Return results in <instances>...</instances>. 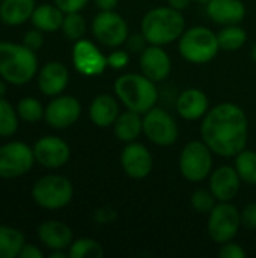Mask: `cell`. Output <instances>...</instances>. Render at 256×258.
Here are the masks:
<instances>
[{
    "label": "cell",
    "mask_w": 256,
    "mask_h": 258,
    "mask_svg": "<svg viewBox=\"0 0 256 258\" xmlns=\"http://www.w3.org/2000/svg\"><path fill=\"white\" fill-rule=\"evenodd\" d=\"M24 243L26 242L21 231L12 227L0 225V258L18 257Z\"/></svg>",
    "instance_id": "obj_26"
},
{
    "label": "cell",
    "mask_w": 256,
    "mask_h": 258,
    "mask_svg": "<svg viewBox=\"0 0 256 258\" xmlns=\"http://www.w3.org/2000/svg\"><path fill=\"white\" fill-rule=\"evenodd\" d=\"M130 63V51L128 50H115L107 56V67L112 70H124Z\"/></svg>",
    "instance_id": "obj_34"
},
{
    "label": "cell",
    "mask_w": 256,
    "mask_h": 258,
    "mask_svg": "<svg viewBox=\"0 0 256 258\" xmlns=\"http://www.w3.org/2000/svg\"><path fill=\"white\" fill-rule=\"evenodd\" d=\"M121 166L127 177L133 180L146 178L154 166L151 151L140 142H128L121 153Z\"/></svg>",
    "instance_id": "obj_12"
},
{
    "label": "cell",
    "mask_w": 256,
    "mask_h": 258,
    "mask_svg": "<svg viewBox=\"0 0 256 258\" xmlns=\"http://www.w3.org/2000/svg\"><path fill=\"white\" fill-rule=\"evenodd\" d=\"M219 255L222 258H244L247 255V252L244 251V248L241 245L231 240V242H226V243L220 245Z\"/></svg>",
    "instance_id": "obj_35"
},
{
    "label": "cell",
    "mask_w": 256,
    "mask_h": 258,
    "mask_svg": "<svg viewBox=\"0 0 256 258\" xmlns=\"http://www.w3.org/2000/svg\"><path fill=\"white\" fill-rule=\"evenodd\" d=\"M195 2H198V3H204V5H205V3H207V2H210V0H195Z\"/></svg>",
    "instance_id": "obj_46"
},
{
    "label": "cell",
    "mask_w": 256,
    "mask_h": 258,
    "mask_svg": "<svg viewBox=\"0 0 256 258\" xmlns=\"http://www.w3.org/2000/svg\"><path fill=\"white\" fill-rule=\"evenodd\" d=\"M69 258H101L104 255V249L101 243L92 239H78L71 243Z\"/></svg>",
    "instance_id": "obj_29"
},
{
    "label": "cell",
    "mask_w": 256,
    "mask_h": 258,
    "mask_svg": "<svg viewBox=\"0 0 256 258\" xmlns=\"http://www.w3.org/2000/svg\"><path fill=\"white\" fill-rule=\"evenodd\" d=\"M190 2L192 0H167L169 6H172V8L178 9V11H184L190 5Z\"/></svg>",
    "instance_id": "obj_43"
},
{
    "label": "cell",
    "mask_w": 256,
    "mask_h": 258,
    "mask_svg": "<svg viewBox=\"0 0 256 258\" xmlns=\"http://www.w3.org/2000/svg\"><path fill=\"white\" fill-rule=\"evenodd\" d=\"M210 20L220 26L240 24L246 17V6L241 0H210L205 3Z\"/></svg>",
    "instance_id": "obj_19"
},
{
    "label": "cell",
    "mask_w": 256,
    "mask_h": 258,
    "mask_svg": "<svg viewBox=\"0 0 256 258\" xmlns=\"http://www.w3.org/2000/svg\"><path fill=\"white\" fill-rule=\"evenodd\" d=\"M65 12L60 11L56 5H41L35 8L30 20L36 29L41 32H56L62 29Z\"/></svg>",
    "instance_id": "obj_25"
},
{
    "label": "cell",
    "mask_w": 256,
    "mask_h": 258,
    "mask_svg": "<svg viewBox=\"0 0 256 258\" xmlns=\"http://www.w3.org/2000/svg\"><path fill=\"white\" fill-rule=\"evenodd\" d=\"M72 62L75 70L83 76H100L107 68V56L88 39H78L72 48Z\"/></svg>",
    "instance_id": "obj_13"
},
{
    "label": "cell",
    "mask_w": 256,
    "mask_h": 258,
    "mask_svg": "<svg viewBox=\"0 0 256 258\" xmlns=\"http://www.w3.org/2000/svg\"><path fill=\"white\" fill-rule=\"evenodd\" d=\"M74 195V187L66 177L45 175L39 178L32 189L35 203L47 210H59L66 207Z\"/></svg>",
    "instance_id": "obj_6"
},
{
    "label": "cell",
    "mask_w": 256,
    "mask_h": 258,
    "mask_svg": "<svg viewBox=\"0 0 256 258\" xmlns=\"http://www.w3.org/2000/svg\"><path fill=\"white\" fill-rule=\"evenodd\" d=\"M6 94V86L0 82V97H3Z\"/></svg>",
    "instance_id": "obj_44"
},
{
    "label": "cell",
    "mask_w": 256,
    "mask_h": 258,
    "mask_svg": "<svg viewBox=\"0 0 256 258\" xmlns=\"http://www.w3.org/2000/svg\"><path fill=\"white\" fill-rule=\"evenodd\" d=\"M39 240L50 248L54 249H66L72 243V231L71 228L60 221H45L38 227Z\"/></svg>",
    "instance_id": "obj_22"
},
{
    "label": "cell",
    "mask_w": 256,
    "mask_h": 258,
    "mask_svg": "<svg viewBox=\"0 0 256 258\" xmlns=\"http://www.w3.org/2000/svg\"><path fill=\"white\" fill-rule=\"evenodd\" d=\"M217 39H219L220 50L235 51L246 44L247 33L243 27H240V24H229L220 29V32L217 33Z\"/></svg>",
    "instance_id": "obj_27"
},
{
    "label": "cell",
    "mask_w": 256,
    "mask_h": 258,
    "mask_svg": "<svg viewBox=\"0 0 256 258\" xmlns=\"http://www.w3.org/2000/svg\"><path fill=\"white\" fill-rule=\"evenodd\" d=\"M178 50L183 59L190 63H208L217 56L220 50L217 33L205 26H193L186 29L178 39Z\"/></svg>",
    "instance_id": "obj_5"
},
{
    "label": "cell",
    "mask_w": 256,
    "mask_h": 258,
    "mask_svg": "<svg viewBox=\"0 0 256 258\" xmlns=\"http://www.w3.org/2000/svg\"><path fill=\"white\" fill-rule=\"evenodd\" d=\"M213 151L201 141L189 142L180 154V172L192 183H201L207 180L213 169Z\"/></svg>",
    "instance_id": "obj_7"
},
{
    "label": "cell",
    "mask_w": 256,
    "mask_h": 258,
    "mask_svg": "<svg viewBox=\"0 0 256 258\" xmlns=\"http://www.w3.org/2000/svg\"><path fill=\"white\" fill-rule=\"evenodd\" d=\"M18 128V113L14 107L0 97V136H11Z\"/></svg>",
    "instance_id": "obj_31"
},
{
    "label": "cell",
    "mask_w": 256,
    "mask_h": 258,
    "mask_svg": "<svg viewBox=\"0 0 256 258\" xmlns=\"http://www.w3.org/2000/svg\"><path fill=\"white\" fill-rule=\"evenodd\" d=\"M143 118V135L158 147H169L178 141L180 128L175 118L163 107L154 106Z\"/></svg>",
    "instance_id": "obj_9"
},
{
    "label": "cell",
    "mask_w": 256,
    "mask_h": 258,
    "mask_svg": "<svg viewBox=\"0 0 256 258\" xmlns=\"http://www.w3.org/2000/svg\"><path fill=\"white\" fill-rule=\"evenodd\" d=\"M125 45H127V50L130 53H137L140 54L148 45L149 42L146 41L145 35L140 32V33H134V35H128L127 41H125Z\"/></svg>",
    "instance_id": "obj_36"
},
{
    "label": "cell",
    "mask_w": 256,
    "mask_h": 258,
    "mask_svg": "<svg viewBox=\"0 0 256 258\" xmlns=\"http://www.w3.org/2000/svg\"><path fill=\"white\" fill-rule=\"evenodd\" d=\"M35 160L48 169H57L69 160L71 150L68 144L57 136H44L33 147Z\"/></svg>",
    "instance_id": "obj_14"
},
{
    "label": "cell",
    "mask_w": 256,
    "mask_h": 258,
    "mask_svg": "<svg viewBox=\"0 0 256 258\" xmlns=\"http://www.w3.org/2000/svg\"><path fill=\"white\" fill-rule=\"evenodd\" d=\"M249 121L234 103H220L202 118L201 139L220 157H235L247 145Z\"/></svg>",
    "instance_id": "obj_1"
},
{
    "label": "cell",
    "mask_w": 256,
    "mask_h": 258,
    "mask_svg": "<svg viewBox=\"0 0 256 258\" xmlns=\"http://www.w3.org/2000/svg\"><path fill=\"white\" fill-rule=\"evenodd\" d=\"M33 150L24 142H9L0 147V177L15 178L27 174L35 163Z\"/></svg>",
    "instance_id": "obj_11"
},
{
    "label": "cell",
    "mask_w": 256,
    "mask_h": 258,
    "mask_svg": "<svg viewBox=\"0 0 256 258\" xmlns=\"http://www.w3.org/2000/svg\"><path fill=\"white\" fill-rule=\"evenodd\" d=\"M80 101L72 95H60L48 103L44 112V118L53 128L71 127L80 118Z\"/></svg>",
    "instance_id": "obj_15"
},
{
    "label": "cell",
    "mask_w": 256,
    "mask_h": 258,
    "mask_svg": "<svg viewBox=\"0 0 256 258\" xmlns=\"http://www.w3.org/2000/svg\"><path fill=\"white\" fill-rule=\"evenodd\" d=\"M20 258H42V252L38 249V246L35 245H26L21 248L20 254H18Z\"/></svg>",
    "instance_id": "obj_41"
},
{
    "label": "cell",
    "mask_w": 256,
    "mask_h": 258,
    "mask_svg": "<svg viewBox=\"0 0 256 258\" xmlns=\"http://www.w3.org/2000/svg\"><path fill=\"white\" fill-rule=\"evenodd\" d=\"M113 133L121 142H134L140 133H143V118L140 113L133 110H124L118 115L113 122Z\"/></svg>",
    "instance_id": "obj_23"
},
{
    "label": "cell",
    "mask_w": 256,
    "mask_h": 258,
    "mask_svg": "<svg viewBox=\"0 0 256 258\" xmlns=\"http://www.w3.org/2000/svg\"><path fill=\"white\" fill-rule=\"evenodd\" d=\"M241 227V212L232 204L228 203H217L214 209L208 213L207 230L211 240L217 245H223L231 242L238 234Z\"/></svg>",
    "instance_id": "obj_8"
},
{
    "label": "cell",
    "mask_w": 256,
    "mask_h": 258,
    "mask_svg": "<svg viewBox=\"0 0 256 258\" xmlns=\"http://www.w3.org/2000/svg\"><path fill=\"white\" fill-rule=\"evenodd\" d=\"M35 11V0H3L0 2V20L9 26L27 21Z\"/></svg>",
    "instance_id": "obj_24"
},
{
    "label": "cell",
    "mask_w": 256,
    "mask_h": 258,
    "mask_svg": "<svg viewBox=\"0 0 256 258\" xmlns=\"http://www.w3.org/2000/svg\"><path fill=\"white\" fill-rule=\"evenodd\" d=\"M252 59L255 60V63H256V44L252 47Z\"/></svg>",
    "instance_id": "obj_45"
},
{
    "label": "cell",
    "mask_w": 256,
    "mask_h": 258,
    "mask_svg": "<svg viewBox=\"0 0 256 258\" xmlns=\"http://www.w3.org/2000/svg\"><path fill=\"white\" fill-rule=\"evenodd\" d=\"M177 112L186 121H196L205 116L210 110V100L202 89L189 88L183 91L177 98Z\"/></svg>",
    "instance_id": "obj_18"
},
{
    "label": "cell",
    "mask_w": 256,
    "mask_h": 258,
    "mask_svg": "<svg viewBox=\"0 0 256 258\" xmlns=\"http://www.w3.org/2000/svg\"><path fill=\"white\" fill-rule=\"evenodd\" d=\"M113 89L116 98L125 106V109L140 115L152 109L158 100V89L155 82L148 79L145 74H122L115 80Z\"/></svg>",
    "instance_id": "obj_3"
},
{
    "label": "cell",
    "mask_w": 256,
    "mask_h": 258,
    "mask_svg": "<svg viewBox=\"0 0 256 258\" xmlns=\"http://www.w3.org/2000/svg\"><path fill=\"white\" fill-rule=\"evenodd\" d=\"M23 44H24L27 48L33 50V51L39 50V48L42 47V44H44V38H42L41 30H39V29L29 30V32L24 35V38H23Z\"/></svg>",
    "instance_id": "obj_37"
},
{
    "label": "cell",
    "mask_w": 256,
    "mask_h": 258,
    "mask_svg": "<svg viewBox=\"0 0 256 258\" xmlns=\"http://www.w3.org/2000/svg\"><path fill=\"white\" fill-rule=\"evenodd\" d=\"M92 33L95 39L110 48L125 44L128 38V24L115 11H101L92 21Z\"/></svg>",
    "instance_id": "obj_10"
},
{
    "label": "cell",
    "mask_w": 256,
    "mask_h": 258,
    "mask_svg": "<svg viewBox=\"0 0 256 258\" xmlns=\"http://www.w3.org/2000/svg\"><path fill=\"white\" fill-rule=\"evenodd\" d=\"M243 183L255 186L256 184V153L252 150H243L235 156L234 166Z\"/></svg>",
    "instance_id": "obj_28"
},
{
    "label": "cell",
    "mask_w": 256,
    "mask_h": 258,
    "mask_svg": "<svg viewBox=\"0 0 256 258\" xmlns=\"http://www.w3.org/2000/svg\"><path fill=\"white\" fill-rule=\"evenodd\" d=\"M62 32L63 35L71 41H78L86 33V21L80 15V12H69L65 14L63 23H62Z\"/></svg>",
    "instance_id": "obj_30"
},
{
    "label": "cell",
    "mask_w": 256,
    "mask_h": 258,
    "mask_svg": "<svg viewBox=\"0 0 256 258\" xmlns=\"http://www.w3.org/2000/svg\"><path fill=\"white\" fill-rule=\"evenodd\" d=\"M38 70L33 50L24 44L0 42V76L12 85H24L32 80Z\"/></svg>",
    "instance_id": "obj_4"
},
{
    "label": "cell",
    "mask_w": 256,
    "mask_h": 258,
    "mask_svg": "<svg viewBox=\"0 0 256 258\" xmlns=\"http://www.w3.org/2000/svg\"><path fill=\"white\" fill-rule=\"evenodd\" d=\"M44 107L42 104L32 97H26L23 100H20L18 106H17V113L21 119L27 121V122H36L44 116Z\"/></svg>",
    "instance_id": "obj_32"
},
{
    "label": "cell",
    "mask_w": 256,
    "mask_h": 258,
    "mask_svg": "<svg viewBox=\"0 0 256 258\" xmlns=\"http://www.w3.org/2000/svg\"><path fill=\"white\" fill-rule=\"evenodd\" d=\"M186 30V20L181 11L172 6H158L148 11L140 23V32L152 45H167L178 41Z\"/></svg>",
    "instance_id": "obj_2"
},
{
    "label": "cell",
    "mask_w": 256,
    "mask_h": 258,
    "mask_svg": "<svg viewBox=\"0 0 256 258\" xmlns=\"http://www.w3.org/2000/svg\"><path fill=\"white\" fill-rule=\"evenodd\" d=\"M118 3L119 0H95V5L100 8V11H115Z\"/></svg>",
    "instance_id": "obj_42"
},
{
    "label": "cell",
    "mask_w": 256,
    "mask_h": 258,
    "mask_svg": "<svg viewBox=\"0 0 256 258\" xmlns=\"http://www.w3.org/2000/svg\"><path fill=\"white\" fill-rule=\"evenodd\" d=\"M69 82L68 68L60 62H48L39 71L38 85L44 95L56 97L62 94Z\"/></svg>",
    "instance_id": "obj_20"
},
{
    "label": "cell",
    "mask_w": 256,
    "mask_h": 258,
    "mask_svg": "<svg viewBox=\"0 0 256 258\" xmlns=\"http://www.w3.org/2000/svg\"><path fill=\"white\" fill-rule=\"evenodd\" d=\"M94 216H95L97 222L107 224V222H112L116 218V212L113 209H110V207H101V209H97Z\"/></svg>",
    "instance_id": "obj_40"
},
{
    "label": "cell",
    "mask_w": 256,
    "mask_h": 258,
    "mask_svg": "<svg viewBox=\"0 0 256 258\" xmlns=\"http://www.w3.org/2000/svg\"><path fill=\"white\" fill-rule=\"evenodd\" d=\"M241 225L247 230H256V203H249L241 210Z\"/></svg>",
    "instance_id": "obj_38"
},
{
    "label": "cell",
    "mask_w": 256,
    "mask_h": 258,
    "mask_svg": "<svg viewBox=\"0 0 256 258\" xmlns=\"http://www.w3.org/2000/svg\"><path fill=\"white\" fill-rule=\"evenodd\" d=\"M119 113V100L109 94H101L95 97L89 106V118L100 128H107L113 125Z\"/></svg>",
    "instance_id": "obj_21"
},
{
    "label": "cell",
    "mask_w": 256,
    "mask_h": 258,
    "mask_svg": "<svg viewBox=\"0 0 256 258\" xmlns=\"http://www.w3.org/2000/svg\"><path fill=\"white\" fill-rule=\"evenodd\" d=\"M0 2H3V0H0Z\"/></svg>",
    "instance_id": "obj_47"
},
{
    "label": "cell",
    "mask_w": 256,
    "mask_h": 258,
    "mask_svg": "<svg viewBox=\"0 0 256 258\" xmlns=\"http://www.w3.org/2000/svg\"><path fill=\"white\" fill-rule=\"evenodd\" d=\"M139 65L142 74L151 79L155 83L166 80L172 70V60L167 51L161 45L149 44L140 54H139Z\"/></svg>",
    "instance_id": "obj_16"
},
{
    "label": "cell",
    "mask_w": 256,
    "mask_h": 258,
    "mask_svg": "<svg viewBox=\"0 0 256 258\" xmlns=\"http://www.w3.org/2000/svg\"><path fill=\"white\" fill-rule=\"evenodd\" d=\"M241 178L234 166L223 165L210 174V190L219 203L232 201L241 186Z\"/></svg>",
    "instance_id": "obj_17"
},
{
    "label": "cell",
    "mask_w": 256,
    "mask_h": 258,
    "mask_svg": "<svg viewBox=\"0 0 256 258\" xmlns=\"http://www.w3.org/2000/svg\"><path fill=\"white\" fill-rule=\"evenodd\" d=\"M217 203L219 201L214 198L211 190H207V189H196L190 197L192 209L201 215H208Z\"/></svg>",
    "instance_id": "obj_33"
},
{
    "label": "cell",
    "mask_w": 256,
    "mask_h": 258,
    "mask_svg": "<svg viewBox=\"0 0 256 258\" xmlns=\"http://www.w3.org/2000/svg\"><path fill=\"white\" fill-rule=\"evenodd\" d=\"M88 2L89 0H54V5L65 14H69V12H80L88 5Z\"/></svg>",
    "instance_id": "obj_39"
}]
</instances>
